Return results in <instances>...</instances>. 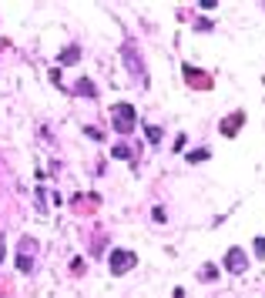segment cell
<instances>
[{
	"mask_svg": "<svg viewBox=\"0 0 265 298\" xmlns=\"http://www.w3.org/2000/svg\"><path fill=\"white\" fill-rule=\"evenodd\" d=\"M74 94H81V97H94V84H91V81H88V77H81V81H77L74 84Z\"/></svg>",
	"mask_w": 265,
	"mask_h": 298,
	"instance_id": "8992f818",
	"label": "cell"
},
{
	"mask_svg": "<svg viewBox=\"0 0 265 298\" xmlns=\"http://www.w3.org/2000/svg\"><path fill=\"white\" fill-rule=\"evenodd\" d=\"M242 121H245V114H242V111H235V114H232V117L225 121V124H222V134H225V137H232L235 131L242 128Z\"/></svg>",
	"mask_w": 265,
	"mask_h": 298,
	"instance_id": "5b68a950",
	"label": "cell"
},
{
	"mask_svg": "<svg viewBox=\"0 0 265 298\" xmlns=\"http://www.w3.org/2000/svg\"><path fill=\"white\" fill-rule=\"evenodd\" d=\"M245 265H248V258H245V251L242 248H228V255H225V268L228 271H245Z\"/></svg>",
	"mask_w": 265,
	"mask_h": 298,
	"instance_id": "277c9868",
	"label": "cell"
},
{
	"mask_svg": "<svg viewBox=\"0 0 265 298\" xmlns=\"http://www.w3.org/2000/svg\"><path fill=\"white\" fill-rule=\"evenodd\" d=\"M111 117H114V128L121 131V134H131L134 124H138V121H134V108H131V104H114Z\"/></svg>",
	"mask_w": 265,
	"mask_h": 298,
	"instance_id": "7a4b0ae2",
	"label": "cell"
},
{
	"mask_svg": "<svg viewBox=\"0 0 265 298\" xmlns=\"http://www.w3.org/2000/svg\"><path fill=\"white\" fill-rule=\"evenodd\" d=\"M148 141L158 144V141H161V128H148Z\"/></svg>",
	"mask_w": 265,
	"mask_h": 298,
	"instance_id": "30bf717a",
	"label": "cell"
},
{
	"mask_svg": "<svg viewBox=\"0 0 265 298\" xmlns=\"http://www.w3.org/2000/svg\"><path fill=\"white\" fill-rule=\"evenodd\" d=\"M124 60H128V71L134 77H145V64H141V51H134V44H124Z\"/></svg>",
	"mask_w": 265,
	"mask_h": 298,
	"instance_id": "3957f363",
	"label": "cell"
},
{
	"mask_svg": "<svg viewBox=\"0 0 265 298\" xmlns=\"http://www.w3.org/2000/svg\"><path fill=\"white\" fill-rule=\"evenodd\" d=\"M255 255L265 258V238H255Z\"/></svg>",
	"mask_w": 265,
	"mask_h": 298,
	"instance_id": "8fae6325",
	"label": "cell"
},
{
	"mask_svg": "<svg viewBox=\"0 0 265 298\" xmlns=\"http://www.w3.org/2000/svg\"><path fill=\"white\" fill-rule=\"evenodd\" d=\"M108 265H111V275H124V271H131L134 265H138V255L128 251V248H114Z\"/></svg>",
	"mask_w": 265,
	"mask_h": 298,
	"instance_id": "6da1fadb",
	"label": "cell"
},
{
	"mask_svg": "<svg viewBox=\"0 0 265 298\" xmlns=\"http://www.w3.org/2000/svg\"><path fill=\"white\" fill-rule=\"evenodd\" d=\"M218 278V268L215 265H202V281H215Z\"/></svg>",
	"mask_w": 265,
	"mask_h": 298,
	"instance_id": "ba28073f",
	"label": "cell"
},
{
	"mask_svg": "<svg viewBox=\"0 0 265 298\" xmlns=\"http://www.w3.org/2000/svg\"><path fill=\"white\" fill-rule=\"evenodd\" d=\"M77 57H81V51H77V47H64V51H60V57H57V64H74Z\"/></svg>",
	"mask_w": 265,
	"mask_h": 298,
	"instance_id": "52a82bcc",
	"label": "cell"
},
{
	"mask_svg": "<svg viewBox=\"0 0 265 298\" xmlns=\"http://www.w3.org/2000/svg\"><path fill=\"white\" fill-rule=\"evenodd\" d=\"M17 268L20 271H30V255H17Z\"/></svg>",
	"mask_w": 265,
	"mask_h": 298,
	"instance_id": "9c48e42d",
	"label": "cell"
},
{
	"mask_svg": "<svg viewBox=\"0 0 265 298\" xmlns=\"http://www.w3.org/2000/svg\"><path fill=\"white\" fill-rule=\"evenodd\" d=\"M0 261H3V238H0Z\"/></svg>",
	"mask_w": 265,
	"mask_h": 298,
	"instance_id": "7c38bea8",
	"label": "cell"
}]
</instances>
